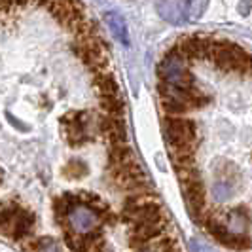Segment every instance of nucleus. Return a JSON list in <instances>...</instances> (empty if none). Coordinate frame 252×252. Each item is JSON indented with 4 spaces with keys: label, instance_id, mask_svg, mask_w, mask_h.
I'll return each mask as SVG.
<instances>
[{
    "label": "nucleus",
    "instance_id": "nucleus-1",
    "mask_svg": "<svg viewBox=\"0 0 252 252\" xmlns=\"http://www.w3.org/2000/svg\"><path fill=\"white\" fill-rule=\"evenodd\" d=\"M163 135L167 146H175V144H199L197 124L193 120H188V118L165 116Z\"/></svg>",
    "mask_w": 252,
    "mask_h": 252
},
{
    "label": "nucleus",
    "instance_id": "nucleus-2",
    "mask_svg": "<svg viewBox=\"0 0 252 252\" xmlns=\"http://www.w3.org/2000/svg\"><path fill=\"white\" fill-rule=\"evenodd\" d=\"M99 224H101L99 215L93 213L88 207H84V205L74 207V209L70 211L68 218H66V227H68L72 233L80 235V237H86L91 231H95V229L99 227Z\"/></svg>",
    "mask_w": 252,
    "mask_h": 252
},
{
    "label": "nucleus",
    "instance_id": "nucleus-3",
    "mask_svg": "<svg viewBox=\"0 0 252 252\" xmlns=\"http://www.w3.org/2000/svg\"><path fill=\"white\" fill-rule=\"evenodd\" d=\"M93 86L99 89V95L101 97H118V84H116L114 74H110V72L95 74Z\"/></svg>",
    "mask_w": 252,
    "mask_h": 252
},
{
    "label": "nucleus",
    "instance_id": "nucleus-4",
    "mask_svg": "<svg viewBox=\"0 0 252 252\" xmlns=\"http://www.w3.org/2000/svg\"><path fill=\"white\" fill-rule=\"evenodd\" d=\"M131 161H135V158L129 146H114L108 152V167H122Z\"/></svg>",
    "mask_w": 252,
    "mask_h": 252
},
{
    "label": "nucleus",
    "instance_id": "nucleus-5",
    "mask_svg": "<svg viewBox=\"0 0 252 252\" xmlns=\"http://www.w3.org/2000/svg\"><path fill=\"white\" fill-rule=\"evenodd\" d=\"M99 102H101V108L106 116H114V118L124 116V102L120 97H101Z\"/></svg>",
    "mask_w": 252,
    "mask_h": 252
},
{
    "label": "nucleus",
    "instance_id": "nucleus-6",
    "mask_svg": "<svg viewBox=\"0 0 252 252\" xmlns=\"http://www.w3.org/2000/svg\"><path fill=\"white\" fill-rule=\"evenodd\" d=\"M106 23L110 25V29L114 31V34L120 38L124 44H127V34H126V25H124V19L118 15V13H114V12H108L106 15Z\"/></svg>",
    "mask_w": 252,
    "mask_h": 252
},
{
    "label": "nucleus",
    "instance_id": "nucleus-7",
    "mask_svg": "<svg viewBox=\"0 0 252 252\" xmlns=\"http://www.w3.org/2000/svg\"><path fill=\"white\" fill-rule=\"evenodd\" d=\"M63 175L68 178H72V180H78V178L86 177L88 175V167L84 161H80V159H70L66 167L63 169Z\"/></svg>",
    "mask_w": 252,
    "mask_h": 252
},
{
    "label": "nucleus",
    "instance_id": "nucleus-8",
    "mask_svg": "<svg viewBox=\"0 0 252 252\" xmlns=\"http://www.w3.org/2000/svg\"><path fill=\"white\" fill-rule=\"evenodd\" d=\"M38 252H63L61 247L51 239H42L40 241V247H38Z\"/></svg>",
    "mask_w": 252,
    "mask_h": 252
},
{
    "label": "nucleus",
    "instance_id": "nucleus-9",
    "mask_svg": "<svg viewBox=\"0 0 252 252\" xmlns=\"http://www.w3.org/2000/svg\"><path fill=\"white\" fill-rule=\"evenodd\" d=\"M139 252H152L150 249H146V251H139Z\"/></svg>",
    "mask_w": 252,
    "mask_h": 252
},
{
    "label": "nucleus",
    "instance_id": "nucleus-10",
    "mask_svg": "<svg viewBox=\"0 0 252 252\" xmlns=\"http://www.w3.org/2000/svg\"><path fill=\"white\" fill-rule=\"evenodd\" d=\"M0 182H2V175H0Z\"/></svg>",
    "mask_w": 252,
    "mask_h": 252
}]
</instances>
